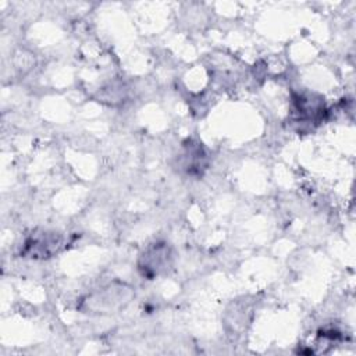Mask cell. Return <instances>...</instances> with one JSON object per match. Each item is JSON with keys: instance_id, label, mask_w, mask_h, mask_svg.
<instances>
[{"instance_id": "obj_3", "label": "cell", "mask_w": 356, "mask_h": 356, "mask_svg": "<svg viewBox=\"0 0 356 356\" xmlns=\"http://www.w3.org/2000/svg\"><path fill=\"white\" fill-rule=\"evenodd\" d=\"M63 246V236L56 231H38L24 245L22 254L31 259H49Z\"/></svg>"}, {"instance_id": "obj_4", "label": "cell", "mask_w": 356, "mask_h": 356, "mask_svg": "<svg viewBox=\"0 0 356 356\" xmlns=\"http://www.w3.org/2000/svg\"><path fill=\"white\" fill-rule=\"evenodd\" d=\"M182 165L188 174H202V170L206 168V153L200 145H185L182 153Z\"/></svg>"}, {"instance_id": "obj_2", "label": "cell", "mask_w": 356, "mask_h": 356, "mask_svg": "<svg viewBox=\"0 0 356 356\" xmlns=\"http://www.w3.org/2000/svg\"><path fill=\"white\" fill-rule=\"evenodd\" d=\"M174 263L172 248L167 242H154L143 249L138 259V270L142 277L154 280L165 274Z\"/></svg>"}, {"instance_id": "obj_1", "label": "cell", "mask_w": 356, "mask_h": 356, "mask_svg": "<svg viewBox=\"0 0 356 356\" xmlns=\"http://www.w3.org/2000/svg\"><path fill=\"white\" fill-rule=\"evenodd\" d=\"M135 291L125 282L114 281L92 293L81 302V310L93 314H110L124 309L134 299Z\"/></svg>"}]
</instances>
